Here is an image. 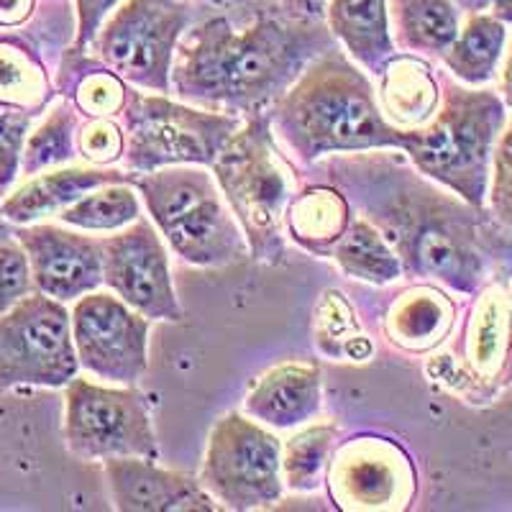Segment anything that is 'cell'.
<instances>
[{"label":"cell","mask_w":512,"mask_h":512,"mask_svg":"<svg viewBox=\"0 0 512 512\" xmlns=\"http://www.w3.org/2000/svg\"><path fill=\"white\" fill-rule=\"evenodd\" d=\"M484 208H487L489 218H492L512 241V113L507 116L505 128H502V134L497 136V144L495 149H492Z\"/></svg>","instance_id":"cell-33"},{"label":"cell","mask_w":512,"mask_h":512,"mask_svg":"<svg viewBox=\"0 0 512 512\" xmlns=\"http://www.w3.org/2000/svg\"><path fill=\"white\" fill-rule=\"evenodd\" d=\"M489 13L505 26H512V0H492Z\"/></svg>","instance_id":"cell-42"},{"label":"cell","mask_w":512,"mask_h":512,"mask_svg":"<svg viewBox=\"0 0 512 512\" xmlns=\"http://www.w3.org/2000/svg\"><path fill=\"white\" fill-rule=\"evenodd\" d=\"M354 218V208L338 187L305 182L285 210V236L308 254L328 259Z\"/></svg>","instance_id":"cell-23"},{"label":"cell","mask_w":512,"mask_h":512,"mask_svg":"<svg viewBox=\"0 0 512 512\" xmlns=\"http://www.w3.org/2000/svg\"><path fill=\"white\" fill-rule=\"evenodd\" d=\"M141 218V198L131 182H113V185L95 187L85 198L72 203L59 213L64 226L77 231L113 233Z\"/></svg>","instance_id":"cell-31"},{"label":"cell","mask_w":512,"mask_h":512,"mask_svg":"<svg viewBox=\"0 0 512 512\" xmlns=\"http://www.w3.org/2000/svg\"><path fill=\"white\" fill-rule=\"evenodd\" d=\"M210 172L231 205L254 262L285 259V210L300 187V169L269 126L267 111L244 116Z\"/></svg>","instance_id":"cell-5"},{"label":"cell","mask_w":512,"mask_h":512,"mask_svg":"<svg viewBox=\"0 0 512 512\" xmlns=\"http://www.w3.org/2000/svg\"><path fill=\"white\" fill-rule=\"evenodd\" d=\"M54 93V82L39 54L21 39H0V103L16 105L39 116L47 111Z\"/></svg>","instance_id":"cell-28"},{"label":"cell","mask_w":512,"mask_h":512,"mask_svg":"<svg viewBox=\"0 0 512 512\" xmlns=\"http://www.w3.org/2000/svg\"><path fill=\"white\" fill-rule=\"evenodd\" d=\"M451 3H454L464 16L466 13H484L492 6V0H451Z\"/></svg>","instance_id":"cell-43"},{"label":"cell","mask_w":512,"mask_h":512,"mask_svg":"<svg viewBox=\"0 0 512 512\" xmlns=\"http://www.w3.org/2000/svg\"><path fill=\"white\" fill-rule=\"evenodd\" d=\"M464 13L451 0H390V29L400 52L441 57L461 29Z\"/></svg>","instance_id":"cell-26"},{"label":"cell","mask_w":512,"mask_h":512,"mask_svg":"<svg viewBox=\"0 0 512 512\" xmlns=\"http://www.w3.org/2000/svg\"><path fill=\"white\" fill-rule=\"evenodd\" d=\"M36 292L29 256L18 241L0 246V315L8 313L26 295Z\"/></svg>","instance_id":"cell-36"},{"label":"cell","mask_w":512,"mask_h":512,"mask_svg":"<svg viewBox=\"0 0 512 512\" xmlns=\"http://www.w3.org/2000/svg\"><path fill=\"white\" fill-rule=\"evenodd\" d=\"M126 152V131L118 118H85L77 126V157L93 167H116Z\"/></svg>","instance_id":"cell-34"},{"label":"cell","mask_w":512,"mask_h":512,"mask_svg":"<svg viewBox=\"0 0 512 512\" xmlns=\"http://www.w3.org/2000/svg\"><path fill=\"white\" fill-rule=\"evenodd\" d=\"M323 484L338 510L402 512L418 495V469L395 438L364 433L333 448Z\"/></svg>","instance_id":"cell-12"},{"label":"cell","mask_w":512,"mask_h":512,"mask_svg":"<svg viewBox=\"0 0 512 512\" xmlns=\"http://www.w3.org/2000/svg\"><path fill=\"white\" fill-rule=\"evenodd\" d=\"M113 182H131V172L118 167H64L47 172V175L31 177L26 185L11 192L3 203L0 213L13 226H31L41 218L59 216L64 208H70L80 198H85L95 187L113 185Z\"/></svg>","instance_id":"cell-20"},{"label":"cell","mask_w":512,"mask_h":512,"mask_svg":"<svg viewBox=\"0 0 512 512\" xmlns=\"http://www.w3.org/2000/svg\"><path fill=\"white\" fill-rule=\"evenodd\" d=\"M131 85L88 49L67 47L59 59L54 93L70 100L85 118H118L126 108Z\"/></svg>","instance_id":"cell-24"},{"label":"cell","mask_w":512,"mask_h":512,"mask_svg":"<svg viewBox=\"0 0 512 512\" xmlns=\"http://www.w3.org/2000/svg\"><path fill=\"white\" fill-rule=\"evenodd\" d=\"M331 259L346 277L369 282V285L384 287L402 277V262L395 249L384 241L382 233L367 218L356 213L333 249Z\"/></svg>","instance_id":"cell-27"},{"label":"cell","mask_w":512,"mask_h":512,"mask_svg":"<svg viewBox=\"0 0 512 512\" xmlns=\"http://www.w3.org/2000/svg\"><path fill=\"white\" fill-rule=\"evenodd\" d=\"M377 103L384 121L402 131L425 126L441 105V80L420 54L395 52L379 70Z\"/></svg>","instance_id":"cell-21"},{"label":"cell","mask_w":512,"mask_h":512,"mask_svg":"<svg viewBox=\"0 0 512 512\" xmlns=\"http://www.w3.org/2000/svg\"><path fill=\"white\" fill-rule=\"evenodd\" d=\"M497 82H500V98L505 100L507 111L512 113V31H507V44H505V54H502L500 62V72H497Z\"/></svg>","instance_id":"cell-41"},{"label":"cell","mask_w":512,"mask_h":512,"mask_svg":"<svg viewBox=\"0 0 512 512\" xmlns=\"http://www.w3.org/2000/svg\"><path fill=\"white\" fill-rule=\"evenodd\" d=\"M64 441L82 461L159 459L149 405L134 384L105 387L82 377L70 379L64 384Z\"/></svg>","instance_id":"cell-10"},{"label":"cell","mask_w":512,"mask_h":512,"mask_svg":"<svg viewBox=\"0 0 512 512\" xmlns=\"http://www.w3.org/2000/svg\"><path fill=\"white\" fill-rule=\"evenodd\" d=\"M16 241L29 256L34 287L41 295L75 303L103 285V246L95 236H82L52 223L16 228Z\"/></svg>","instance_id":"cell-16"},{"label":"cell","mask_w":512,"mask_h":512,"mask_svg":"<svg viewBox=\"0 0 512 512\" xmlns=\"http://www.w3.org/2000/svg\"><path fill=\"white\" fill-rule=\"evenodd\" d=\"M315 344L320 354L336 361H369L374 346L361 331L356 313L341 292L328 290L315 310Z\"/></svg>","instance_id":"cell-32"},{"label":"cell","mask_w":512,"mask_h":512,"mask_svg":"<svg viewBox=\"0 0 512 512\" xmlns=\"http://www.w3.org/2000/svg\"><path fill=\"white\" fill-rule=\"evenodd\" d=\"M77 372L67 305L31 292L0 315V390L18 384L64 387Z\"/></svg>","instance_id":"cell-11"},{"label":"cell","mask_w":512,"mask_h":512,"mask_svg":"<svg viewBox=\"0 0 512 512\" xmlns=\"http://www.w3.org/2000/svg\"><path fill=\"white\" fill-rule=\"evenodd\" d=\"M123 0H75L77 11V31H75V44L77 49H88L90 41L95 39L98 29L103 21L121 6Z\"/></svg>","instance_id":"cell-37"},{"label":"cell","mask_w":512,"mask_h":512,"mask_svg":"<svg viewBox=\"0 0 512 512\" xmlns=\"http://www.w3.org/2000/svg\"><path fill=\"white\" fill-rule=\"evenodd\" d=\"M336 423H315L282 443V482L290 492H315L326 482V469L338 443Z\"/></svg>","instance_id":"cell-30"},{"label":"cell","mask_w":512,"mask_h":512,"mask_svg":"<svg viewBox=\"0 0 512 512\" xmlns=\"http://www.w3.org/2000/svg\"><path fill=\"white\" fill-rule=\"evenodd\" d=\"M441 105L425 126L402 131L400 152L420 175L459 195L472 208H484L489 162L505 128V100L497 90L472 88L448 72H438Z\"/></svg>","instance_id":"cell-4"},{"label":"cell","mask_w":512,"mask_h":512,"mask_svg":"<svg viewBox=\"0 0 512 512\" xmlns=\"http://www.w3.org/2000/svg\"><path fill=\"white\" fill-rule=\"evenodd\" d=\"M118 121L126 131L121 169L154 172L175 164L210 167L244 118L134 88Z\"/></svg>","instance_id":"cell-7"},{"label":"cell","mask_w":512,"mask_h":512,"mask_svg":"<svg viewBox=\"0 0 512 512\" xmlns=\"http://www.w3.org/2000/svg\"><path fill=\"white\" fill-rule=\"evenodd\" d=\"M323 408V377L313 361H287L259 377L244 400V413L274 431L310 423Z\"/></svg>","instance_id":"cell-19"},{"label":"cell","mask_w":512,"mask_h":512,"mask_svg":"<svg viewBox=\"0 0 512 512\" xmlns=\"http://www.w3.org/2000/svg\"><path fill=\"white\" fill-rule=\"evenodd\" d=\"M146 213L167 246L192 267H226L249 256V244L210 167L175 164L131 172Z\"/></svg>","instance_id":"cell-6"},{"label":"cell","mask_w":512,"mask_h":512,"mask_svg":"<svg viewBox=\"0 0 512 512\" xmlns=\"http://www.w3.org/2000/svg\"><path fill=\"white\" fill-rule=\"evenodd\" d=\"M200 484L233 512L272 510L282 502V443L241 413H226L208 436Z\"/></svg>","instance_id":"cell-9"},{"label":"cell","mask_w":512,"mask_h":512,"mask_svg":"<svg viewBox=\"0 0 512 512\" xmlns=\"http://www.w3.org/2000/svg\"><path fill=\"white\" fill-rule=\"evenodd\" d=\"M459 320V305L436 282L410 280L405 290L395 292L382 310L387 344L405 354H431L451 338Z\"/></svg>","instance_id":"cell-18"},{"label":"cell","mask_w":512,"mask_h":512,"mask_svg":"<svg viewBox=\"0 0 512 512\" xmlns=\"http://www.w3.org/2000/svg\"><path fill=\"white\" fill-rule=\"evenodd\" d=\"M451 374L438 379L461 395L489 400L512 382V292L489 280L472 295L451 354Z\"/></svg>","instance_id":"cell-13"},{"label":"cell","mask_w":512,"mask_h":512,"mask_svg":"<svg viewBox=\"0 0 512 512\" xmlns=\"http://www.w3.org/2000/svg\"><path fill=\"white\" fill-rule=\"evenodd\" d=\"M297 169L310 182L344 192L356 216L367 218L400 256L405 280L436 282L472 297L512 249L487 208H472L420 175L400 149L331 154Z\"/></svg>","instance_id":"cell-1"},{"label":"cell","mask_w":512,"mask_h":512,"mask_svg":"<svg viewBox=\"0 0 512 512\" xmlns=\"http://www.w3.org/2000/svg\"><path fill=\"white\" fill-rule=\"evenodd\" d=\"M103 246V285L123 303L149 320H180L169 254L152 218H136L131 226L100 239Z\"/></svg>","instance_id":"cell-15"},{"label":"cell","mask_w":512,"mask_h":512,"mask_svg":"<svg viewBox=\"0 0 512 512\" xmlns=\"http://www.w3.org/2000/svg\"><path fill=\"white\" fill-rule=\"evenodd\" d=\"M203 16L198 0H123L105 18L88 52L131 88L172 95L177 44Z\"/></svg>","instance_id":"cell-8"},{"label":"cell","mask_w":512,"mask_h":512,"mask_svg":"<svg viewBox=\"0 0 512 512\" xmlns=\"http://www.w3.org/2000/svg\"><path fill=\"white\" fill-rule=\"evenodd\" d=\"M149 323L113 292H88L70 310L80 369L116 384H136L149 367Z\"/></svg>","instance_id":"cell-14"},{"label":"cell","mask_w":512,"mask_h":512,"mask_svg":"<svg viewBox=\"0 0 512 512\" xmlns=\"http://www.w3.org/2000/svg\"><path fill=\"white\" fill-rule=\"evenodd\" d=\"M333 47L338 41L326 21L292 18L280 8L246 26L208 13L177 44L172 93L182 103L244 118L267 111L315 57Z\"/></svg>","instance_id":"cell-2"},{"label":"cell","mask_w":512,"mask_h":512,"mask_svg":"<svg viewBox=\"0 0 512 512\" xmlns=\"http://www.w3.org/2000/svg\"><path fill=\"white\" fill-rule=\"evenodd\" d=\"M13 236H16V228H13V223L0 213V246L13 241Z\"/></svg>","instance_id":"cell-44"},{"label":"cell","mask_w":512,"mask_h":512,"mask_svg":"<svg viewBox=\"0 0 512 512\" xmlns=\"http://www.w3.org/2000/svg\"><path fill=\"white\" fill-rule=\"evenodd\" d=\"M77 126H80V113L75 105L62 95L57 103L52 100L44 121L34 128V134L26 136L21 172L34 177L44 169L72 162L77 157Z\"/></svg>","instance_id":"cell-29"},{"label":"cell","mask_w":512,"mask_h":512,"mask_svg":"<svg viewBox=\"0 0 512 512\" xmlns=\"http://www.w3.org/2000/svg\"><path fill=\"white\" fill-rule=\"evenodd\" d=\"M208 13H221L231 24L246 26L264 13L277 11L274 0H198Z\"/></svg>","instance_id":"cell-38"},{"label":"cell","mask_w":512,"mask_h":512,"mask_svg":"<svg viewBox=\"0 0 512 512\" xmlns=\"http://www.w3.org/2000/svg\"><path fill=\"white\" fill-rule=\"evenodd\" d=\"M36 0H0V26H21L34 13Z\"/></svg>","instance_id":"cell-40"},{"label":"cell","mask_w":512,"mask_h":512,"mask_svg":"<svg viewBox=\"0 0 512 512\" xmlns=\"http://www.w3.org/2000/svg\"><path fill=\"white\" fill-rule=\"evenodd\" d=\"M111 502L121 512H218L223 510L198 477L162 469L157 459L113 456L103 461Z\"/></svg>","instance_id":"cell-17"},{"label":"cell","mask_w":512,"mask_h":512,"mask_svg":"<svg viewBox=\"0 0 512 512\" xmlns=\"http://www.w3.org/2000/svg\"><path fill=\"white\" fill-rule=\"evenodd\" d=\"M267 116L274 139L297 167L331 154L400 149L402 128L384 121L367 70L341 44L315 57Z\"/></svg>","instance_id":"cell-3"},{"label":"cell","mask_w":512,"mask_h":512,"mask_svg":"<svg viewBox=\"0 0 512 512\" xmlns=\"http://www.w3.org/2000/svg\"><path fill=\"white\" fill-rule=\"evenodd\" d=\"M507 26L489 11L466 13L454 44L441 54L451 77L472 88H487L497 80L507 44Z\"/></svg>","instance_id":"cell-25"},{"label":"cell","mask_w":512,"mask_h":512,"mask_svg":"<svg viewBox=\"0 0 512 512\" xmlns=\"http://www.w3.org/2000/svg\"><path fill=\"white\" fill-rule=\"evenodd\" d=\"M34 118L24 108L0 103V198H6L21 172V154Z\"/></svg>","instance_id":"cell-35"},{"label":"cell","mask_w":512,"mask_h":512,"mask_svg":"<svg viewBox=\"0 0 512 512\" xmlns=\"http://www.w3.org/2000/svg\"><path fill=\"white\" fill-rule=\"evenodd\" d=\"M285 16L310 18V21H323L328 8V0H274Z\"/></svg>","instance_id":"cell-39"},{"label":"cell","mask_w":512,"mask_h":512,"mask_svg":"<svg viewBox=\"0 0 512 512\" xmlns=\"http://www.w3.org/2000/svg\"><path fill=\"white\" fill-rule=\"evenodd\" d=\"M328 31L361 70L379 77L382 64L397 52L390 29V0H328Z\"/></svg>","instance_id":"cell-22"},{"label":"cell","mask_w":512,"mask_h":512,"mask_svg":"<svg viewBox=\"0 0 512 512\" xmlns=\"http://www.w3.org/2000/svg\"><path fill=\"white\" fill-rule=\"evenodd\" d=\"M510 292H512V290H510Z\"/></svg>","instance_id":"cell-45"}]
</instances>
